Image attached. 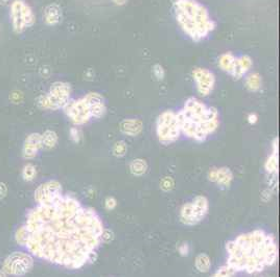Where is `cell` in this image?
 <instances>
[{
	"mask_svg": "<svg viewBox=\"0 0 280 277\" xmlns=\"http://www.w3.org/2000/svg\"><path fill=\"white\" fill-rule=\"evenodd\" d=\"M195 267L200 273H207L211 269V259L206 253H200L195 260Z\"/></svg>",
	"mask_w": 280,
	"mask_h": 277,
	"instance_id": "22",
	"label": "cell"
},
{
	"mask_svg": "<svg viewBox=\"0 0 280 277\" xmlns=\"http://www.w3.org/2000/svg\"><path fill=\"white\" fill-rule=\"evenodd\" d=\"M43 148L42 147V138L40 134L33 133L27 137V140L24 142L23 145V157L24 158H34L39 150Z\"/></svg>",
	"mask_w": 280,
	"mask_h": 277,
	"instance_id": "14",
	"label": "cell"
},
{
	"mask_svg": "<svg viewBox=\"0 0 280 277\" xmlns=\"http://www.w3.org/2000/svg\"><path fill=\"white\" fill-rule=\"evenodd\" d=\"M84 98L89 105L91 112L92 118H103L107 113V106L105 103L104 96L97 92H89L87 93Z\"/></svg>",
	"mask_w": 280,
	"mask_h": 277,
	"instance_id": "13",
	"label": "cell"
},
{
	"mask_svg": "<svg viewBox=\"0 0 280 277\" xmlns=\"http://www.w3.org/2000/svg\"><path fill=\"white\" fill-rule=\"evenodd\" d=\"M175 185V182L173 180L172 177H164L161 179L160 181V187H161V190L164 191V192H170L173 190V187Z\"/></svg>",
	"mask_w": 280,
	"mask_h": 277,
	"instance_id": "28",
	"label": "cell"
},
{
	"mask_svg": "<svg viewBox=\"0 0 280 277\" xmlns=\"http://www.w3.org/2000/svg\"><path fill=\"white\" fill-rule=\"evenodd\" d=\"M153 73H154L155 78L157 80H163L164 79L165 71L160 64H155L154 66H153Z\"/></svg>",
	"mask_w": 280,
	"mask_h": 277,
	"instance_id": "29",
	"label": "cell"
},
{
	"mask_svg": "<svg viewBox=\"0 0 280 277\" xmlns=\"http://www.w3.org/2000/svg\"><path fill=\"white\" fill-rule=\"evenodd\" d=\"M264 169L269 176H277L278 174V138H275L273 142V153L265 160Z\"/></svg>",
	"mask_w": 280,
	"mask_h": 277,
	"instance_id": "18",
	"label": "cell"
},
{
	"mask_svg": "<svg viewBox=\"0 0 280 277\" xmlns=\"http://www.w3.org/2000/svg\"><path fill=\"white\" fill-rule=\"evenodd\" d=\"M178 252L181 256H187L189 253V246L187 243H182L179 248H178Z\"/></svg>",
	"mask_w": 280,
	"mask_h": 277,
	"instance_id": "32",
	"label": "cell"
},
{
	"mask_svg": "<svg viewBox=\"0 0 280 277\" xmlns=\"http://www.w3.org/2000/svg\"><path fill=\"white\" fill-rule=\"evenodd\" d=\"M63 111L75 125L86 124L92 119L90 108L84 96L78 99H69L68 103L63 107Z\"/></svg>",
	"mask_w": 280,
	"mask_h": 277,
	"instance_id": "9",
	"label": "cell"
},
{
	"mask_svg": "<svg viewBox=\"0 0 280 277\" xmlns=\"http://www.w3.org/2000/svg\"><path fill=\"white\" fill-rule=\"evenodd\" d=\"M13 30L21 34L35 23V15L32 8L24 0H13L10 9Z\"/></svg>",
	"mask_w": 280,
	"mask_h": 277,
	"instance_id": "8",
	"label": "cell"
},
{
	"mask_svg": "<svg viewBox=\"0 0 280 277\" xmlns=\"http://www.w3.org/2000/svg\"><path fill=\"white\" fill-rule=\"evenodd\" d=\"M156 135L162 145H171L179 140L182 134L175 111L165 110L157 117Z\"/></svg>",
	"mask_w": 280,
	"mask_h": 277,
	"instance_id": "5",
	"label": "cell"
},
{
	"mask_svg": "<svg viewBox=\"0 0 280 277\" xmlns=\"http://www.w3.org/2000/svg\"><path fill=\"white\" fill-rule=\"evenodd\" d=\"M104 230V222L94 209L61 194L29 210L15 238L37 258L79 270L95 260Z\"/></svg>",
	"mask_w": 280,
	"mask_h": 277,
	"instance_id": "1",
	"label": "cell"
},
{
	"mask_svg": "<svg viewBox=\"0 0 280 277\" xmlns=\"http://www.w3.org/2000/svg\"><path fill=\"white\" fill-rule=\"evenodd\" d=\"M43 16L47 25H57L62 20V9L56 3L49 4L44 10Z\"/></svg>",
	"mask_w": 280,
	"mask_h": 277,
	"instance_id": "17",
	"label": "cell"
},
{
	"mask_svg": "<svg viewBox=\"0 0 280 277\" xmlns=\"http://www.w3.org/2000/svg\"><path fill=\"white\" fill-rule=\"evenodd\" d=\"M36 176H37V171H36V168L35 166L31 165V163H29V165L25 166L22 170V177L25 181H32L36 178Z\"/></svg>",
	"mask_w": 280,
	"mask_h": 277,
	"instance_id": "25",
	"label": "cell"
},
{
	"mask_svg": "<svg viewBox=\"0 0 280 277\" xmlns=\"http://www.w3.org/2000/svg\"><path fill=\"white\" fill-rule=\"evenodd\" d=\"M120 132L129 137H136L143 132V122L138 118H125L120 122Z\"/></svg>",
	"mask_w": 280,
	"mask_h": 277,
	"instance_id": "16",
	"label": "cell"
},
{
	"mask_svg": "<svg viewBox=\"0 0 280 277\" xmlns=\"http://www.w3.org/2000/svg\"><path fill=\"white\" fill-rule=\"evenodd\" d=\"M6 194H7V187L4 183L0 182V199L4 198L6 196Z\"/></svg>",
	"mask_w": 280,
	"mask_h": 277,
	"instance_id": "36",
	"label": "cell"
},
{
	"mask_svg": "<svg viewBox=\"0 0 280 277\" xmlns=\"http://www.w3.org/2000/svg\"><path fill=\"white\" fill-rule=\"evenodd\" d=\"M33 258L25 253H13L4 262L7 275H24L33 268Z\"/></svg>",
	"mask_w": 280,
	"mask_h": 277,
	"instance_id": "10",
	"label": "cell"
},
{
	"mask_svg": "<svg viewBox=\"0 0 280 277\" xmlns=\"http://www.w3.org/2000/svg\"><path fill=\"white\" fill-rule=\"evenodd\" d=\"M71 86L66 82H56L50 86L46 94L38 98V106L44 110L63 109L70 99Z\"/></svg>",
	"mask_w": 280,
	"mask_h": 277,
	"instance_id": "6",
	"label": "cell"
},
{
	"mask_svg": "<svg viewBox=\"0 0 280 277\" xmlns=\"http://www.w3.org/2000/svg\"><path fill=\"white\" fill-rule=\"evenodd\" d=\"M117 206V200L114 197H108L105 201V207L107 210H113Z\"/></svg>",
	"mask_w": 280,
	"mask_h": 277,
	"instance_id": "30",
	"label": "cell"
},
{
	"mask_svg": "<svg viewBox=\"0 0 280 277\" xmlns=\"http://www.w3.org/2000/svg\"><path fill=\"white\" fill-rule=\"evenodd\" d=\"M193 79L196 84L197 91L203 97L212 93L215 86L214 73L204 67H197L193 70Z\"/></svg>",
	"mask_w": 280,
	"mask_h": 277,
	"instance_id": "11",
	"label": "cell"
},
{
	"mask_svg": "<svg viewBox=\"0 0 280 277\" xmlns=\"http://www.w3.org/2000/svg\"><path fill=\"white\" fill-rule=\"evenodd\" d=\"M176 113L181 134L195 142H205L220 128L218 109L196 97L187 98L183 107Z\"/></svg>",
	"mask_w": 280,
	"mask_h": 277,
	"instance_id": "3",
	"label": "cell"
},
{
	"mask_svg": "<svg viewBox=\"0 0 280 277\" xmlns=\"http://www.w3.org/2000/svg\"><path fill=\"white\" fill-rule=\"evenodd\" d=\"M82 132L78 128H71L70 129V138L74 143H79L81 141Z\"/></svg>",
	"mask_w": 280,
	"mask_h": 277,
	"instance_id": "31",
	"label": "cell"
},
{
	"mask_svg": "<svg viewBox=\"0 0 280 277\" xmlns=\"http://www.w3.org/2000/svg\"><path fill=\"white\" fill-rule=\"evenodd\" d=\"M173 2H175V0H173Z\"/></svg>",
	"mask_w": 280,
	"mask_h": 277,
	"instance_id": "39",
	"label": "cell"
},
{
	"mask_svg": "<svg viewBox=\"0 0 280 277\" xmlns=\"http://www.w3.org/2000/svg\"><path fill=\"white\" fill-rule=\"evenodd\" d=\"M235 60H236V57L233 55V53H231V52L224 53L219 58V66L223 71L230 74L234 67Z\"/></svg>",
	"mask_w": 280,
	"mask_h": 277,
	"instance_id": "20",
	"label": "cell"
},
{
	"mask_svg": "<svg viewBox=\"0 0 280 277\" xmlns=\"http://www.w3.org/2000/svg\"><path fill=\"white\" fill-rule=\"evenodd\" d=\"M113 236H114L113 232L110 229L105 228L103 233V243H110L113 240Z\"/></svg>",
	"mask_w": 280,
	"mask_h": 277,
	"instance_id": "33",
	"label": "cell"
},
{
	"mask_svg": "<svg viewBox=\"0 0 280 277\" xmlns=\"http://www.w3.org/2000/svg\"><path fill=\"white\" fill-rule=\"evenodd\" d=\"M63 194V188L59 181L49 180L38 186L35 191V201L37 203L48 202Z\"/></svg>",
	"mask_w": 280,
	"mask_h": 277,
	"instance_id": "12",
	"label": "cell"
},
{
	"mask_svg": "<svg viewBox=\"0 0 280 277\" xmlns=\"http://www.w3.org/2000/svg\"><path fill=\"white\" fill-rule=\"evenodd\" d=\"M209 211V201L205 196H197L192 202H186L180 209V221L186 226L200 224Z\"/></svg>",
	"mask_w": 280,
	"mask_h": 277,
	"instance_id": "7",
	"label": "cell"
},
{
	"mask_svg": "<svg viewBox=\"0 0 280 277\" xmlns=\"http://www.w3.org/2000/svg\"><path fill=\"white\" fill-rule=\"evenodd\" d=\"M174 13L182 32L194 42H201L216 28L209 10L198 0H175Z\"/></svg>",
	"mask_w": 280,
	"mask_h": 277,
	"instance_id": "4",
	"label": "cell"
},
{
	"mask_svg": "<svg viewBox=\"0 0 280 277\" xmlns=\"http://www.w3.org/2000/svg\"><path fill=\"white\" fill-rule=\"evenodd\" d=\"M232 181H233V173L230 169L227 167L218 168V171H216V179L214 183H216L222 188H228L231 185Z\"/></svg>",
	"mask_w": 280,
	"mask_h": 277,
	"instance_id": "19",
	"label": "cell"
},
{
	"mask_svg": "<svg viewBox=\"0 0 280 277\" xmlns=\"http://www.w3.org/2000/svg\"><path fill=\"white\" fill-rule=\"evenodd\" d=\"M237 273L231 267H229L228 265H226V266L221 267L220 269L216 270L215 273L213 274V276L214 277H230V276H234Z\"/></svg>",
	"mask_w": 280,
	"mask_h": 277,
	"instance_id": "27",
	"label": "cell"
},
{
	"mask_svg": "<svg viewBox=\"0 0 280 277\" xmlns=\"http://www.w3.org/2000/svg\"><path fill=\"white\" fill-rule=\"evenodd\" d=\"M258 120V116L255 114V113H250L248 115V122L250 124H255Z\"/></svg>",
	"mask_w": 280,
	"mask_h": 277,
	"instance_id": "35",
	"label": "cell"
},
{
	"mask_svg": "<svg viewBox=\"0 0 280 277\" xmlns=\"http://www.w3.org/2000/svg\"><path fill=\"white\" fill-rule=\"evenodd\" d=\"M226 265L236 273L251 275L274 267L279 255L275 236L263 229L239 234L226 244Z\"/></svg>",
	"mask_w": 280,
	"mask_h": 277,
	"instance_id": "2",
	"label": "cell"
},
{
	"mask_svg": "<svg viewBox=\"0 0 280 277\" xmlns=\"http://www.w3.org/2000/svg\"><path fill=\"white\" fill-rule=\"evenodd\" d=\"M112 2L117 6H124L126 3L129 2V0H112Z\"/></svg>",
	"mask_w": 280,
	"mask_h": 277,
	"instance_id": "37",
	"label": "cell"
},
{
	"mask_svg": "<svg viewBox=\"0 0 280 277\" xmlns=\"http://www.w3.org/2000/svg\"><path fill=\"white\" fill-rule=\"evenodd\" d=\"M42 147L45 149H52L58 143V135L54 131H46L41 135Z\"/></svg>",
	"mask_w": 280,
	"mask_h": 277,
	"instance_id": "24",
	"label": "cell"
},
{
	"mask_svg": "<svg viewBox=\"0 0 280 277\" xmlns=\"http://www.w3.org/2000/svg\"><path fill=\"white\" fill-rule=\"evenodd\" d=\"M130 171L134 176H143L147 173L148 171V163L145 159L143 158H137L134 159L130 163Z\"/></svg>",
	"mask_w": 280,
	"mask_h": 277,
	"instance_id": "23",
	"label": "cell"
},
{
	"mask_svg": "<svg viewBox=\"0 0 280 277\" xmlns=\"http://www.w3.org/2000/svg\"><path fill=\"white\" fill-rule=\"evenodd\" d=\"M126 152H128V145L123 141L117 142L113 146V154L116 157H123Z\"/></svg>",
	"mask_w": 280,
	"mask_h": 277,
	"instance_id": "26",
	"label": "cell"
},
{
	"mask_svg": "<svg viewBox=\"0 0 280 277\" xmlns=\"http://www.w3.org/2000/svg\"><path fill=\"white\" fill-rule=\"evenodd\" d=\"M252 67H253V60L251 59V57L247 55L238 57L235 60L234 67L230 75L235 80H240L251 70Z\"/></svg>",
	"mask_w": 280,
	"mask_h": 277,
	"instance_id": "15",
	"label": "cell"
},
{
	"mask_svg": "<svg viewBox=\"0 0 280 277\" xmlns=\"http://www.w3.org/2000/svg\"><path fill=\"white\" fill-rule=\"evenodd\" d=\"M216 171H218V168H212L209 170L208 172V180L210 182H215V179H216Z\"/></svg>",
	"mask_w": 280,
	"mask_h": 277,
	"instance_id": "34",
	"label": "cell"
},
{
	"mask_svg": "<svg viewBox=\"0 0 280 277\" xmlns=\"http://www.w3.org/2000/svg\"><path fill=\"white\" fill-rule=\"evenodd\" d=\"M3 275H7V274L5 273V271H0V276H3Z\"/></svg>",
	"mask_w": 280,
	"mask_h": 277,
	"instance_id": "38",
	"label": "cell"
},
{
	"mask_svg": "<svg viewBox=\"0 0 280 277\" xmlns=\"http://www.w3.org/2000/svg\"><path fill=\"white\" fill-rule=\"evenodd\" d=\"M246 88L251 92H257L261 89L262 87V79L260 74L257 72H253L247 75L246 82H245Z\"/></svg>",
	"mask_w": 280,
	"mask_h": 277,
	"instance_id": "21",
	"label": "cell"
}]
</instances>
